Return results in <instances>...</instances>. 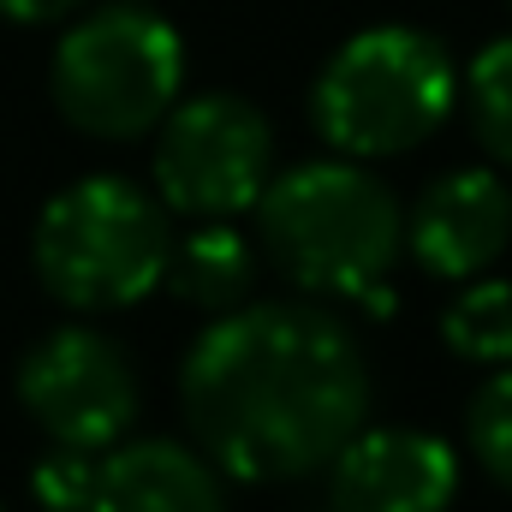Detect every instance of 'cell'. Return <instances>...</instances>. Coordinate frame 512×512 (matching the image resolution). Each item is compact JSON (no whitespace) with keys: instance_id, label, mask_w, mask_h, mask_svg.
Returning <instances> with one entry per match:
<instances>
[{"instance_id":"cell-3","label":"cell","mask_w":512,"mask_h":512,"mask_svg":"<svg viewBox=\"0 0 512 512\" xmlns=\"http://www.w3.org/2000/svg\"><path fill=\"white\" fill-rule=\"evenodd\" d=\"M459 66L441 36L411 24H370L346 36L310 84V126L346 161L411 155L447 126Z\"/></svg>"},{"instance_id":"cell-13","label":"cell","mask_w":512,"mask_h":512,"mask_svg":"<svg viewBox=\"0 0 512 512\" xmlns=\"http://www.w3.org/2000/svg\"><path fill=\"white\" fill-rule=\"evenodd\" d=\"M465 102H471V126L483 137V149L512 167V36H495L471 72H465Z\"/></svg>"},{"instance_id":"cell-4","label":"cell","mask_w":512,"mask_h":512,"mask_svg":"<svg viewBox=\"0 0 512 512\" xmlns=\"http://www.w3.org/2000/svg\"><path fill=\"white\" fill-rule=\"evenodd\" d=\"M167 256H173L167 203L120 173H90L54 191L30 233L42 292L84 316L143 304L167 280Z\"/></svg>"},{"instance_id":"cell-12","label":"cell","mask_w":512,"mask_h":512,"mask_svg":"<svg viewBox=\"0 0 512 512\" xmlns=\"http://www.w3.org/2000/svg\"><path fill=\"white\" fill-rule=\"evenodd\" d=\"M441 340L459 364H483V370H507L512 364V280L477 274L453 292V304L441 310Z\"/></svg>"},{"instance_id":"cell-5","label":"cell","mask_w":512,"mask_h":512,"mask_svg":"<svg viewBox=\"0 0 512 512\" xmlns=\"http://www.w3.org/2000/svg\"><path fill=\"white\" fill-rule=\"evenodd\" d=\"M185 90V42L173 18L143 0L78 12L48 60V96L60 120L96 143L149 137Z\"/></svg>"},{"instance_id":"cell-17","label":"cell","mask_w":512,"mask_h":512,"mask_svg":"<svg viewBox=\"0 0 512 512\" xmlns=\"http://www.w3.org/2000/svg\"><path fill=\"white\" fill-rule=\"evenodd\" d=\"M507 6H512V0H507Z\"/></svg>"},{"instance_id":"cell-2","label":"cell","mask_w":512,"mask_h":512,"mask_svg":"<svg viewBox=\"0 0 512 512\" xmlns=\"http://www.w3.org/2000/svg\"><path fill=\"white\" fill-rule=\"evenodd\" d=\"M256 245L310 298L358 304L405 256V209L364 161L322 155L268 179L256 197Z\"/></svg>"},{"instance_id":"cell-9","label":"cell","mask_w":512,"mask_h":512,"mask_svg":"<svg viewBox=\"0 0 512 512\" xmlns=\"http://www.w3.org/2000/svg\"><path fill=\"white\" fill-rule=\"evenodd\" d=\"M512 245V185L495 167L441 173L405 215V256L435 280H477Z\"/></svg>"},{"instance_id":"cell-15","label":"cell","mask_w":512,"mask_h":512,"mask_svg":"<svg viewBox=\"0 0 512 512\" xmlns=\"http://www.w3.org/2000/svg\"><path fill=\"white\" fill-rule=\"evenodd\" d=\"M96 465L102 453H78V447H48L30 471V495L42 512H84L96 489Z\"/></svg>"},{"instance_id":"cell-7","label":"cell","mask_w":512,"mask_h":512,"mask_svg":"<svg viewBox=\"0 0 512 512\" xmlns=\"http://www.w3.org/2000/svg\"><path fill=\"white\" fill-rule=\"evenodd\" d=\"M18 405L54 447L108 453L137 423V370L102 328H54L18 358Z\"/></svg>"},{"instance_id":"cell-11","label":"cell","mask_w":512,"mask_h":512,"mask_svg":"<svg viewBox=\"0 0 512 512\" xmlns=\"http://www.w3.org/2000/svg\"><path fill=\"white\" fill-rule=\"evenodd\" d=\"M179 304L203 310V316H227L239 304H251L256 286V251L233 221H197L185 239H173L167 256V280H161Z\"/></svg>"},{"instance_id":"cell-16","label":"cell","mask_w":512,"mask_h":512,"mask_svg":"<svg viewBox=\"0 0 512 512\" xmlns=\"http://www.w3.org/2000/svg\"><path fill=\"white\" fill-rule=\"evenodd\" d=\"M90 0H0V18L6 24H24V30H42V24H66L78 18Z\"/></svg>"},{"instance_id":"cell-1","label":"cell","mask_w":512,"mask_h":512,"mask_svg":"<svg viewBox=\"0 0 512 512\" xmlns=\"http://www.w3.org/2000/svg\"><path fill=\"white\" fill-rule=\"evenodd\" d=\"M191 447L233 483H298L370 423V358L358 334L304 298L215 316L185 364Z\"/></svg>"},{"instance_id":"cell-8","label":"cell","mask_w":512,"mask_h":512,"mask_svg":"<svg viewBox=\"0 0 512 512\" xmlns=\"http://www.w3.org/2000/svg\"><path fill=\"white\" fill-rule=\"evenodd\" d=\"M459 495V453L429 429H358L328 459V512H447Z\"/></svg>"},{"instance_id":"cell-10","label":"cell","mask_w":512,"mask_h":512,"mask_svg":"<svg viewBox=\"0 0 512 512\" xmlns=\"http://www.w3.org/2000/svg\"><path fill=\"white\" fill-rule=\"evenodd\" d=\"M84 512H227V489L197 447L149 435L102 453Z\"/></svg>"},{"instance_id":"cell-18","label":"cell","mask_w":512,"mask_h":512,"mask_svg":"<svg viewBox=\"0 0 512 512\" xmlns=\"http://www.w3.org/2000/svg\"><path fill=\"white\" fill-rule=\"evenodd\" d=\"M0 512H6V507H0Z\"/></svg>"},{"instance_id":"cell-14","label":"cell","mask_w":512,"mask_h":512,"mask_svg":"<svg viewBox=\"0 0 512 512\" xmlns=\"http://www.w3.org/2000/svg\"><path fill=\"white\" fill-rule=\"evenodd\" d=\"M465 441H471L477 471L495 489L512 495V364L495 370V376H483V387L471 393V405H465Z\"/></svg>"},{"instance_id":"cell-6","label":"cell","mask_w":512,"mask_h":512,"mask_svg":"<svg viewBox=\"0 0 512 512\" xmlns=\"http://www.w3.org/2000/svg\"><path fill=\"white\" fill-rule=\"evenodd\" d=\"M149 173L167 215L233 221L256 209V197L274 179V126L251 96H233V90L185 96L155 126Z\"/></svg>"}]
</instances>
